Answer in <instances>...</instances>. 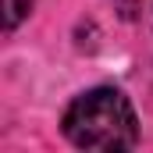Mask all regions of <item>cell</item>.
Instances as JSON below:
<instances>
[{
    "label": "cell",
    "instance_id": "obj_1",
    "mask_svg": "<svg viewBox=\"0 0 153 153\" xmlns=\"http://www.w3.org/2000/svg\"><path fill=\"white\" fill-rule=\"evenodd\" d=\"M61 125H64V135L78 150L114 153V150H132L139 143L135 107L128 103L121 89H111V85L75 96Z\"/></svg>",
    "mask_w": 153,
    "mask_h": 153
},
{
    "label": "cell",
    "instance_id": "obj_2",
    "mask_svg": "<svg viewBox=\"0 0 153 153\" xmlns=\"http://www.w3.org/2000/svg\"><path fill=\"white\" fill-rule=\"evenodd\" d=\"M29 7H32V0H4V11H7V14H4V25L14 29V25L29 14Z\"/></svg>",
    "mask_w": 153,
    "mask_h": 153
}]
</instances>
